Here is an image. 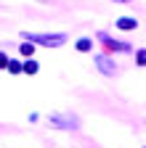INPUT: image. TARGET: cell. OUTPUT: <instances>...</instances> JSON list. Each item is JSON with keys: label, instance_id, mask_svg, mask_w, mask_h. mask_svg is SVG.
<instances>
[{"label": "cell", "instance_id": "cell-8", "mask_svg": "<svg viewBox=\"0 0 146 148\" xmlns=\"http://www.w3.org/2000/svg\"><path fill=\"white\" fill-rule=\"evenodd\" d=\"M32 50H35L32 42H24V45H21V56H29V58H32Z\"/></svg>", "mask_w": 146, "mask_h": 148}, {"label": "cell", "instance_id": "cell-5", "mask_svg": "<svg viewBox=\"0 0 146 148\" xmlns=\"http://www.w3.org/2000/svg\"><path fill=\"white\" fill-rule=\"evenodd\" d=\"M117 27H120V29H136L138 21H136V18H130V16H122V18H117Z\"/></svg>", "mask_w": 146, "mask_h": 148}, {"label": "cell", "instance_id": "cell-11", "mask_svg": "<svg viewBox=\"0 0 146 148\" xmlns=\"http://www.w3.org/2000/svg\"><path fill=\"white\" fill-rule=\"evenodd\" d=\"M114 3H130V0H114Z\"/></svg>", "mask_w": 146, "mask_h": 148}, {"label": "cell", "instance_id": "cell-1", "mask_svg": "<svg viewBox=\"0 0 146 148\" xmlns=\"http://www.w3.org/2000/svg\"><path fill=\"white\" fill-rule=\"evenodd\" d=\"M27 42H40V45H48V48H59L66 42V34H24Z\"/></svg>", "mask_w": 146, "mask_h": 148}, {"label": "cell", "instance_id": "cell-2", "mask_svg": "<svg viewBox=\"0 0 146 148\" xmlns=\"http://www.w3.org/2000/svg\"><path fill=\"white\" fill-rule=\"evenodd\" d=\"M51 124H56V127H64V130H75L80 124L77 116H69V114H53L51 116Z\"/></svg>", "mask_w": 146, "mask_h": 148}, {"label": "cell", "instance_id": "cell-4", "mask_svg": "<svg viewBox=\"0 0 146 148\" xmlns=\"http://www.w3.org/2000/svg\"><path fill=\"white\" fill-rule=\"evenodd\" d=\"M96 64H98V69H101V71L106 74V77H112V74L117 71V69L112 66V61H109V58H106V56H96Z\"/></svg>", "mask_w": 146, "mask_h": 148}, {"label": "cell", "instance_id": "cell-10", "mask_svg": "<svg viewBox=\"0 0 146 148\" xmlns=\"http://www.w3.org/2000/svg\"><path fill=\"white\" fill-rule=\"evenodd\" d=\"M8 61H11L8 56H6V53H0V69H6V66H8Z\"/></svg>", "mask_w": 146, "mask_h": 148}, {"label": "cell", "instance_id": "cell-3", "mask_svg": "<svg viewBox=\"0 0 146 148\" xmlns=\"http://www.w3.org/2000/svg\"><path fill=\"white\" fill-rule=\"evenodd\" d=\"M101 37V40H104V45L106 48H112V50H130V45H127V42H120V40H112V37H109V34H98Z\"/></svg>", "mask_w": 146, "mask_h": 148}, {"label": "cell", "instance_id": "cell-6", "mask_svg": "<svg viewBox=\"0 0 146 148\" xmlns=\"http://www.w3.org/2000/svg\"><path fill=\"white\" fill-rule=\"evenodd\" d=\"M21 71H27V74H37V61H32V58H29V61L21 66Z\"/></svg>", "mask_w": 146, "mask_h": 148}, {"label": "cell", "instance_id": "cell-9", "mask_svg": "<svg viewBox=\"0 0 146 148\" xmlns=\"http://www.w3.org/2000/svg\"><path fill=\"white\" fill-rule=\"evenodd\" d=\"M6 69H11L13 74H19V71H21V64H19V61H8V66H6Z\"/></svg>", "mask_w": 146, "mask_h": 148}, {"label": "cell", "instance_id": "cell-7", "mask_svg": "<svg viewBox=\"0 0 146 148\" xmlns=\"http://www.w3.org/2000/svg\"><path fill=\"white\" fill-rule=\"evenodd\" d=\"M90 48H93V42H90V40H85V37H82V40H77V50H90Z\"/></svg>", "mask_w": 146, "mask_h": 148}]
</instances>
